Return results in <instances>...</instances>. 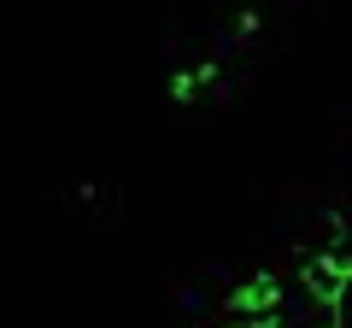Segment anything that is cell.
Returning <instances> with one entry per match:
<instances>
[{
    "label": "cell",
    "mask_w": 352,
    "mask_h": 328,
    "mask_svg": "<svg viewBox=\"0 0 352 328\" xmlns=\"http://www.w3.org/2000/svg\"><path fill=\"white\" fill-rule=\"evenodd\" d=\"M340 328H352V316H340Z\"/></svg>",
    "instance_id": "6"
},
{
    "label": "cell",
    "mask_w": 352,
    "mask_h": 328,
    "mask_svg": "<svg viewBox=\"0 0 352 328\" xmlns=\"http://www.w3.org/2000/svg\"><path fill=\"white\" fill-rule=\"evenodd\" d=\"M329 305H335L340 316H352V264H346V276H340V293H335V299H329Z\"/></svg>",
    "instance_id": "4"
},
{
    "label": "cell",
    "mask_w": 352,
    "mask_h": 328,
    "mask_svg": "<svg viewBox=\"0 0 352 328\" xmlns=\"http://www.w3.org/2000/svg\"><path fill=\"white\" fill-rule=\"evenodd\" d=\"M229 328H276V316H235Z\"/></svg>",
    "instance_id": "5"
},
{
    "label": "cell",
    "mask_w": 352,
    "mask_h": 328,
    "mask_svg": "<svg viewBox=\"0 0 352 328\" xmlns=\"http://www.w3.org/2000/svg\"><path fill=\"white\" fill-rule=\"evenodd\" d=\"M229 316H276L282 311V281L264 270V276H247L235 293H229Z\"/></svg>",
    "instance_id": "1"
},
{
    "label": "cell",
    "mask_w": 352,
    "mask_h": 328,
    "mask_svg": "<svg viewBox=\"0 0 352 328\" xmlns=\"http://www.w3.org/2000/svg\"><path fill=\"white\" fill-rule=\"evenodd\" d=\"M340 240H346V223H340V217H323V223L311 229V240H305V253H335Z\"/></svg>",
    "instance_id": "3"
},
{
    "label": "cell",
    "mask_w": 352,
    "mask_h": 328,
    "mask_svg": "<svg viewBox=\"0 0 352 328\" xmlns=\"http://www.w3.org/2000/svg\"><path fill=\"white\" fill-rule=\"evenodd\" d=\"M346 264H352V258L340 253V246H335V253H305L300 288L311 293V299H335V293H340V276H346Z\"/></svg>",
    "instance_id": "2"
}]
</instances>
